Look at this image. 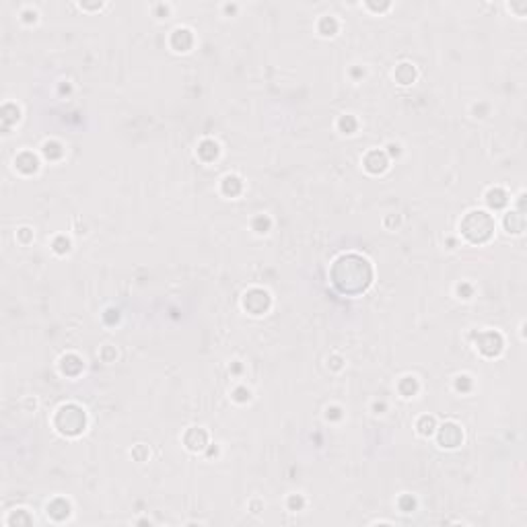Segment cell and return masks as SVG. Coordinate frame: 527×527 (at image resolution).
Returning <instances> with one entry per match:
<instances>
[{
  "mask_svg": "<svg viewBox=\"0 0 527 527\" xmlns=\"http://www.w3.org/2000/svg\"><path fill=\"white\" fill-rule=\"evenodd\" d=\"M462 439H464V435H462V430L455 424H447V426L441 428V443H443V447H458L462 443Z\"/></svg>",
  "mask_w": 527,
  "mask_h": 527,
  "instance_id": "2",
  "label": "cell"
},
{
  "mask_svg": "<svg viewBox=\"0 0 527 527\" xmlns=\"http://www.w3.org/2000/svg\"><path fill=\"white\" fill-rule=\"evenodd\" d=\"M462 231L468 237L471 243H484L492 237L494 231V221L488 212L484 210H474L462 223Z\"/></svg>",
  "mask_w": 527,
  "mask_h": 527,
  "instance_id": "1",
  "label": "cell"
}]
</instances>
